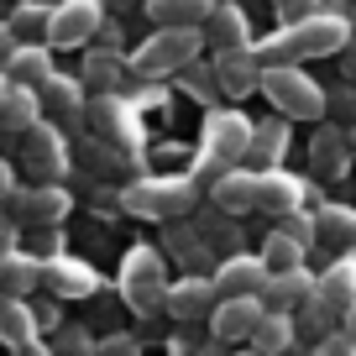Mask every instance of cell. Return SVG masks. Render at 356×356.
I'll return each instance as SVG.
<instances>
[{"instance_id":"f6af8a7d","label":"cell","mask_w":356,"mask_h":356,"mask_svg":"<svg viewBox=\"0 0 356 356\" xmlns=\"http://www.w3.org/2000/svg\"><path fill=\"white\" fill-rule=\"evenodd\" d=\"M11 356H53V351H47L42 341H32V346H22V351H11Z\"/></svg>"},{"instance_id":"6da1fadb","label":"cell","mask_w":356,"mask_h":356,"mask_svg":"<svg viewBox=\"0 0 356 356\" xmlns=\"http://www.w3.org/2000/svg\"><path fill=\"white\" fill-rule=\"evenodd\" d=\"M351 37H356L351 16L335 11V6H320L304 22H278V32L257 42V58H262V68H304L309 58L341 53Z\"/></svg>"},{"instance_id":"74e56055","label":"cell","mask_w":356,"mask_h":356,"mask_svg":"<svg viewBox=\"0 0 356 356\" xmlns=\"http://www.w3.org/2000/svg\"><path fill=\"white\" fill-rule=\"evenodd\" d=\"M58 346H63V356H95V341H89L84 330H63Z\"/></svg>"},{"instance_id":"4fadbf2b","label":"cell","mask_w":356,"mask_h":356,"mask_svg":"<svg viewBox=\"0 0 356 356\" xmlns=\"http://www.w3.org/2000/svg\"><path fill=\"white\" fill-rule=\"evenodd\" d=\"M262 314H267L262 299H220V304H215V314H210L215 346H252Z\"/></svg>"},{"instance_id":"7bdbcfd3","label":"cell","mask_w":356,"mask_h":356,"mask_svg":"<svg viewBox=\"0 0 356 356\" xmlns=\"http://www.w3.org/2000/svg\"><path fill=\"white\" fill-rule=\"evenodd\" d=\"M6 252H16V225L0 220V257H6Z\"/></svg>"},{"instance_id":"603a6c76","label":"cell","mask_w":356,"mask_h":356,"mask_svg":"<svg viewBox=\"0 0 356 356\" xmlns=\"http://www.w3.org/2000/svg\"><path fill=\"white\" fill-rule=\"evenodd\" d=\"M314 236H320L314 246H325V252L356 257V210L351 204H320L314 210Z\"/></svg>"},{"instance_id":"5bb4252c","label":"cell","mask_w":356,"mask_h":356,"mask_svg":"<svg viewBox=\"0 0 356 356\" xmlns=\"http://www.w3.org/2000/svg\"><path fill=\"white\" fill-rule=\"evenodd\" d=\"M89 89H84V79H68V74H53L42 89H37V100H42V115L63 131V126H79L89 115V100H84Z\"/></svg>"},{"instance_id":"d6986e66","label":"cell","mask_w":356,"mask_h":356,"mask_svg":"<svg viewBox=\"0 0 356 356\" xmlns=\"http://www.w3.org/2000/svg\"><path fill=\"white\" fill-rule=\"evenodd\" d=\"M309 168H314V178H325V184H341L346 168H351V136L325 121L320 131L309 136Z\"/></svg>"},{"instance_id":"d6a6232c","label":"cell","mask_w":356,"mask_h":356,"mask_svg":"<svg viewBox=\"0 0 356 356\" xmlns=\"http://www.w3.org/2000/svg\"><path fill=\"white\" fill-rule=\"evenodd\" d=\"M257 257H262V267L273 273V278H278V273H299V267H304V246L289 241L283 231H267V241H262V252H257Z\"/></svg>"},{"instance_id":"1f68e13d","label":"cell","mask_w":356,"mask_h":356,"mask_svg":"<svg viewBox=\"0 0 356 356\" xmlns=\"http://www.w3.org/2000/svg\"><path fill=\"white\" fill-rule=\"evenodd\" d=\"M42 121V100H37V89H22V84H11L6 89V100H0V126L6 131H32V126Z\"/></svg>"},{"instance_id":"9a60e30c","label":"cell","mask_w":356,"mask_h":356,"mask_svg":"<svg viewBox=\"0 0 356 356\" xmlns=\"http://www.w3.org/2000/svg\"><path fill=\"white\" fill-rule=\"evenodd\" d=\"M215 79H220V95H225V100H246V95H262V58H257V47L215 53Z\"/></svg>"},{"instance_id":"4316f807","label":"cell","mask_w":356,"mask_h":356,"mask_svg":"<svg viewBox=\"0 0 356 356\" xmlns=\"http://www.w3.org/2000/svg\"><path fill=\"white\" fill-rule=\"evenodd\" d=\"M131 74V63H126L115 47H89L84 58V89H95V95H121V79Z\"/></svg>"},{"instance_id":"5b68a950","label":"cell","mask_w":356,"mask_h":356,"mask_svg":"<svg viewBox=\"0 0 356 356\" xmlns=\"http://www.w3.org/2000/svg\"><path fill=\"white\" fill-rule=\"evenodd\" d=\"M262 100L273 105V115H283L293 126V121H325L330 95L304 68H262Z\"/></svg>"},{"instance_id":"d4e9b609","label":"cell","mask_w":356,"mask_h":356,"mask_svg":"<svg viewBox=\"0 0 356 356\" xmlns=\"http://www.w3.org/2000/svg\"><path fill=\"white\" fill-rule=\"evenodd\" d=\"M210 204L220 215H246L257 210V173L252 168H231V173H220L210 184Z\"/></svg>"},{"instance_id":"bcb514c9","label":"cell","mask_w":356,"mask_h":356,"mask_svg":"<svg viewBox=\"0 0 356 356\" xmlns=\"http://www.w3.org/2000/svg\"><path fill=\"white\" fill-rule=\"evenodd\" d=\"M341 330H346V335H351V341H356V309H351V314H346V320H341Z\"/></svg>"},{"instance_id":"f546056e","label":"cell","mask_w":356,"mask_h":356,"mask_svg":"<svg viewBox=\"0 0 356 356\" xmlns=\"http://www.w3.org/2000/svg\"><path fill=\"white\" fill-rule=\"evenodd\" d=\"M293 346H299V320H293V314L267 309V314H262V325H257V335H252V351H262V356H283V351H293Z\"/></svg>"},{"instance_id":"f35d334b","label":"cell","mask_w":356,"mask_h":356,"mask_svg":"<svg viewBox=\"0 0 356 356\" xmlns=\"http://www.w3.org/2000/svg\"><path fill=\"white\" fill-rule=\"evenodd\" d=\"M131 335H111V341H100V346H95V356H131Z\"/></svg>"},{"instance_id":"c3c4849f","label":"cell","mask_w":356,"mask_h":356,"mask_svg":"<svg viewBox=\"0 0 356 356\" xmlns=\"http://www.w3.org/2000/svg\"><path fill=\"white\" fill-rule=\"evenodd\" d=\"M346 136H351V157H356V126H346Z\"/></svg>"},{"instance_id":"8d00e7d4","label":"cell","mask_w":356,"mask_h":356,"mask_svg":"<svg viewBox=\"0 0 356 356\" xmlns=\"http://www.w3.org/2000/svg\"><path fill=\"white\" fill-rule=\"evenodd\" d=\"M273 11H278L283 22H304V16L320 11V0H273Z\"/></svg>"},{"instance_id":"60d3db41","label":"cell","mask_w":356,"mask_h":356,"mask_svg":"<svg viewBox=\"0 0 356 356\" xmlns=\"http://www.w3.org/2000/svg\"><path fill=\"white\" fill-rule=\"evenodd\" d=\"M11 194H16V168L6 163V157H0V210L11 204Z\"/></svg>"},{"instance_id":"e575fe53","label":"cell","mask_w":356,"mask_h":356,"mask_svg":"<svg viewBox=\"0 0 356 356\" xmlns=\"http://www.w3.org/2000/svg\"><path fill=\"white\" fill-rule=\"evenodd\" d=\"M273 231H283V236H289V241H299L304 252H309V246L320 241V236H314V215H304V210H299V215H283V220L273 225Z\"/></svg>"},{"instance_id":"db71d44e","label":"cell","mask_w":356,"mask_h":356,"mask_svg":"<svg viewBox=\"0 0 356 356\" xmlns=\"http://www.w3.org/2000/svg\"><path fill=\"white\" fill-rule=\"evenodd\" d=\"M16 6H22V0H16Z\"/></svg>"},{"instance_id":"7c38bea8","label":"cell","mask_w":356,"mask_h":356,"mask_svg":"<svg viewBox=\"0 0 356 356\" xmlns=\"http://www.w3.org/2000/svg\"><path fill=\"white\" fill-rule=\"evenodd\" d=\"M304 200H309V184H304L299 173H289V168H267V173H257V210H262V215H273V220L299 215Z\"/></svg>"},{"instance_id":"b9f144b4","label":"cell","mask_w":356,"mask_h":356,"mask_svg":"<svg viewBox=\"0 0 356 356\" xmlns=\"http://www.w3.org/2000/svg\"><path fill=\"white\" fill-rule=\"evenodd\" d=\"M16 47H22V42H16V37H11V26L0 22V68H6V58H11Z\"/></svg>"},{"instance_id":"f5cc1de1","label":"cell","mask_w":356,"mask_h":356,"mask_svg":"<svg viewBox=\"0 0 356 356\" xmlns=\"http://www.w3.org/2000/svg\"><path fill=\"white\" fill-rule=\"evenodd\" d=\"M236 6H241V0H236Z\"/></svg>"},{"instance_id":"f1b7e54d","label":"cell","mask_w":356,"mask_h":356,"mask_svg":"<svg viewBox=\"0 0 356 356\" xmlns=\"http://www.w3.org/2000/svg\"><path fill=\"white\" fill-rule=\"evenodd\" d=\"M32 289H42V262L26 252H6L0 257V293L6 299H26Z\"/></svg>"},{"instance_id":"7dc6e473","label":"cell","mask_w":356,"mask_h":356,"mask_svg":"<svg viewBox=\"0 0 356 356\" xmlns=\"http://www.w3.org/2000/svg\"><path fill=\"white\" fill-rule=\"evenodd\" d=\"M200 356H231V351H220V346H204V351Z\"/></svg>"},{"instance_id":"4dcf8cb0","label":"cell","mask_w":356,"mask_h":356,"mask_svg":"<svg viewBox=\"0 0 356 356\" xmlns=\"http://www.w3.org/2000/svg\"><path fill=\"white\" fill-rule=\"evenodd\" d=\"M6 26H11V37L22 47H47V26H53V6H42V0H22L11 16H6Z\"/></svg>"},{"instance_id":"44dd1931","label":"cell","mask_w":356,"mask_h":356,"mask_svg":"<svg viewBox=\"0 0 356 356\" xmlns=\"http://www.w3.org/2000/svg\"><path fill=\"white\" fill-rule=\"evenodd\" d=\"M215 304H220V293H215V283L210 278H178L173 289H168V304H163V314H173V320H210L215 314Z\"/></svg>"},{"instance_id":"7a4b0ae2","label":"cell","mask_w":356,"mask_h":356,"mask_svg":"<svg viewBox=\"0 0 356 356\" xmlns=\"http://www.w3.org/2000/svg\"><path fill=\"white\" fill-rule=\"evenodd\" d=\"M252 115L231 111V105H215L204 115V131H200V163H194V178L210 189L220 173L231 168H246V152H252Z\"/></svg>"},{"instance_id":"f907efd6","label":"cell","mask_w":356,"mask_h":356,"mask_svg":"<svg viewBox=\"0 0 356 356\" xmlns=\"http://www.w3.org/2000/svg\"><path fill=\"white\" fill-rule=\"evenodd\" d=\"M231 356H262V351H252V346H246V351H231Z\"/></svg>"},{"instance_id":"681fc988","label":"cell","mask_w":356,"mask_h":356,"mask_svg":"<svg viewBox=\"0 0 356 356\" xmlns=\"http://www.w3.org/2000/svg\"><path fill=\"white\" fill-rule=\"evenodd\" d=\"M6 89H11V79H6V74H0V100H6Z\"/></svg>"},{"instance_id":"e0dca14e","label":"cell","mask_w":356,"mask_h":356,"mask_svg":"<svg viewBox=\"0 0 356 356\" xmlns=\"http://www.w3.org/2000/svg\"><path fill=\"white\" fill-rule=\"evenodd\" d=\"M42 289H53V299H89L100 289V273L84 257H47L42 262Z\"/></svg>"},{"instance_id":"9c48e42d","label":"cell","mask_w":356,"mask_h":356,"mask_svg":"<svg viewBox=\"0 0 356 356\" xmlns=\"http://www.w3.org/2000/svg\"><path fill=\"white\" fill-rule=\"evenodd\" d=\"M100 26H105V0H58L47 47H84L89 37H100Z\"/></svg>"},{"instance_id":"83f0119b","label":"cell","mask_w":356,"mask_h":356,"mask_svg":"<svg viewBox=\"0 0 356 356\" xmlns=\"http://www.w3.org/2000/svg\"><path fill=\"white\" fill-rule=\"evenodd\" d=\"M37 309L26 299H6V293H0V341L11 346V351H22V346H32L37 341Z\"/></svg>"},{"instance_id":"8992f818","label":"cell","mask_w":356,"mask_h":356,"mask_svg":"<svg viewBox=\"0 0 356 356\" xmlns=\"http://www.w3.org/2000/svg\"><path fill=\"white\" fill-rule=\"evenodd\" d=\"M200 47H204V32H152L126 63L136 79H168V74H184L200 58Z\"/></svg>"},{"instance_id":"484cf974","label":"cell","mask_w":356,"mask_h":356,"mask_svg":"<svg viewBox=\"0 0 356 356\" xmlns=\"http://www.w3.org/2000/svg\"><path fill=\"white\" fill-rule=\"evenodd\" d=\"M0 74L11 79V84H22V89H42L47 79L58 74V68H53V47H42V42H37V47H16Z\"/></svg>"},{"instance_id":"d590c367","label":"cell","mask_w":356,"mask_h":356,"mask_svg":"<svg viewBox=\"0 0 356 356\" xmlns=\"http://www.w3.org/2000/svg\"><path fill=\"white\" fill-rule=\"evenodd\" d=\"M309 356H356V341H351L346 330H330L325 341H314V346H309Z\"/></svg>"},{"instance_id":"ba28073f","label":"cell","mask_w":356,"mask_h":356,"mask_svg":"<svg viewBox=\"0 0 356 356\" xmlns=\"http://www.w3.org/2000/svg\"><path fill=\"white\" fill-rule=\"evenodd\" d=\"M6 210H11V220H16V225L53 231V225H63V220H68V210H74V194H68L63 184H32V189H16Z\"/></svg>"},{"instance_id":"7402d4cb","label":"cell","mask_w":356,"mask_h":356,"mask_svg":"<svg viewBox=\"0 0 356 356\" xmlns=\"http://www.w3.org/2000/svg\"><path fill=\"white\" fill-rule=\"evenodd\" d=\"M142 11H147V22H152L157 32H200V26L210 22L215 0H147Z\"/></svg>"},{"instance_id":"8fae6325","label":"cell","mask_w":356,"mask_h":356,"mask_svg":"<svg viewBox=\"0 0 356 356\" xmlns=\"http://www.w3.org/2000/svg\"><path fill=\"white\" fill-rule=\"evenodd\" d=\"M210 283H215L220 299H262L267 283H273V273L262 267V257H257V252H231L210 273Z\"/></svg>"},{"instance_id":"ab89813d","label":"cell","mask_w":356,"mask_h":356,"mask_svg":"<svg viewBox=\"0 0 356 356\" xmlns=\"http://www.w3.org/2000/svg\"><path fill=\"white\" fill-rule=\"evenodd\" d=\"M335 58H341V79H346V84L356 89V37H351V42H346V47H341Z\"/></svg>"},{"instance_id":"52a82bcc","label":"cell","mask_w":356,"mask_h":356,"mask_svg":"<svg viewBox=\"0 0 356 356\" xmlns=\"http://www.w3.org/2000/svg\"><path fill=\"white\" fill-rule=\"evenodd\" d=\"M84 121L95 126L100 142L121 147V152H136V147H142V115H136V105L126 100V95H95Z\"/></svg>"},{"instance_id":"3957f363","label":"cell","mask_w":356,"mask_h":356,"mask_svg":"<svg viewBox=\"0 0 356 356\" xmlns=\"http://www.w3.org/2000/svg\"><path fill=\"white\" fill-rule=\"evenodd\" d=\"M115 204L126 215H136V220H178V215H189L200 204V178L194 173H147V178H131Z\"/></svg>"},{"instance_id":"2e32d148","label":"cell","mask_w":356,"mask_h":356,"mask_svg":"<svg viewBox=\"0 0 356 356\" xmlns=\"http://www.w3.org/2000/svg\"><path fill=\"white\" fill-rule=\"evenodd\" d=\"M204 32V47H215V53H236V47H257L252 37V16L236 6V0H215L210 22L200 26Z\"/></svg>"},{"instance_id":"ffe728a7","label":"cell","mask_w":356,"mask_h":356,"mask_svg":"<svg viewBox=\"0 0 356 356\" xmlns=\"http://www.w3.org/2000/svg\"><path fill=\"white\" fill-rule=\"evenodd\" d=\"M320 304L330 320H346L356 309V257H335L330 267L320 273Z\"/></svg>"},{"instance_id":"816d5d0a","label":"cell","mask_w":356,"mask_h":356,"mask_svg":"<svg viewBox=\"0 0 356 356\" xmlns=\"http://www.w3.org/2000/svg\"><path fill=\"white\" fill-rule=\"evenodd\" d=\"M351 26H356V6H351Z\"/></svg>"},{"instance_id":"836d02e7","label":"cell","mask_w":356,"mask_h":356,"mask_svg":"<svg viewBox=\"0 0 356 356\" xmlns=\"http://www.w3.org/2000/svg\"><path fill=\"white\" fill-rule=\"evenodd\" d=\"M178 89H184V95H194L200 105H210V111H215V100H225V95H220V79H215V63H200V58L178 74Z\"/></svg>"},{"instance_id":"30bf717a","label":"cell","mask_w":356,"mask_h":356,"mask_svg":"<svg viewBox=\"0 0 356 356\" xmlns=\"http://www.w3.org/2000/svg\"><path fill=\"white\" fill-rule=\"evenodd\" d=\"M22 163H26V173H32L37 184H63V173H68L63 131H58L53 121H37L32 131H26V142H22Z\"/></svg>"},{"instance_id":"ac0fdd59","label":"cell","mask_w":356,"mask_h":356,"mask_svg":"<svg viewBox=\"0 0 356 356\" xmlns=\"http://www.w3.org/2000/svg\"><path fill=\"white\" fill-rule=\"evenodd\" d=\"M314 299H320V273H309V267H299V273H278V278L267 283V293H262L267 309L293 314V320H299Z\"/></svg>"},{"instance_id":"277c9868","label":"cell","mask_w":356,"mask_h":356,"mask_svg":"<svg viewBox=\"0 0 356 356\" xmlns=\"http://www.w3.org/2000/svg\"><path fill=\"white\" fill-rule=\"evenodd\" d=\"M115 289H121L126 309L142 314V320H152V314H163L168 304V262L157 246H131V252L121 257V278H115Z\"/></svg>"},{"instance_id":"ee69618b","label":"cell","mask_w":356,"mask_h":356,"mask_svg":"<svg viewBox=\"0 0 356 356\" xmlns=\"http://www.w3.org/2000/svg\"><path fill=\"white\" fill-rule=\"evenodd\" d=\"M105 6H111V11H142L147 0H105Z\"/></svg>"},{"instance_id":"cb8c5ba5","label":"cell","mask_w":356,"mask_h":356,"mask_svg":"<svg viewBox=\"0 0 356 356\" xmlns=\"http://www.w3.org/2000/svg\"><path fill=\"white\" fill-rule=\"evenodd\" d=\"M289 121L283 115H267V121L252 126V152H246V168L252 173H267V168H283V157H289Z\"/></svg>"}]
</instances>
